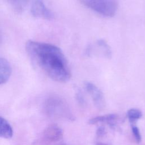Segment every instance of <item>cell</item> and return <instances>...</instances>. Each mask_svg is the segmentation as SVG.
Returning a JSON list of instances; mask_svg holds the SVG:
<instances>
[{"mask_svg":"<svg viewBox=\"0 0 145 145\" xmlns=\"http://www.w3.org/2000/svg\"><path fill=\"white\" fill-rule=\"evenodd\" d=\"M26 52L31 61L52 80L65 83L71 74L67 61L61 49L46 42L28 40Z\"/></svg>","mask_w":145,"mask_h":145,"instance_id":"obj_1","label":"cell"},{"mask_svg":"<svg viewBox=\"0 0 145 145\" xmlns=\"http://www.w3.org/2000/svg\"><path fill=\"white\" fill-rule=\"evenodd\" d=\"M86 7L99 15L110 18L113 16L118 9V0H79Z\"/></svg>","mask_w":145,"mask_h":145,"instance_id":"obj_2","label":"cell"},{"mask_svg":"<svg viewBox=\"0 0 145 145\" xmlns=\"http://www.w3.org/2000/svg\"><path fill=\"white\" fill-rule=\"evenodd\" d=\"M31 12L36 18L51 20L54 17L53 12L46 6L43 0H35L32 5Z\"/></svg>","mask_w":145,"mask_h":145,"instance_id":"obj_3","label":"cell"},{"mask_svg":"<svg viewBox=\"0 0 145 145\" xmlns=\"http://www.w3.org/2000/svg\"><path fill=\"white\" fill-rule=\"evenodd\" d=\"M84 86L85 89L89 94L96 107L100 109L103 108L105 104V99L101 91L90 82H86Z\"/></svg>","mask_w":145,"mask_h":145,"instance_id":"obj_4","label":"cell"},{"mask_svg":"<svg viewBox=\"0 0 145 145\" xmlns=\"http://www.w3.org/2000/svg\"><path fill=\"white\" fill-rule=\"evenodd\" d=\"M64 103L58 97H52L49 98L46 103V109L49 114L52 115H63L66 114Z\"/></svg>","mask_w":145,"mask_h":145,"instance_id":"obj_5","label":"cell"},{"mask_svg":"<svg viewBox=\"0 0 145 145\" xmlns=\"http://www.w3.org/2000/svg\"><path fill=\"white\" fill-rule=\"evenodd\" d=\"M44 136L49 142H53L58 141L63 137V130L58 126L52 125L45 130Z\"/></svg>","mask_w":145,"mask_h":145,"instance_id":"obj_6","label":"cell"},{"mask_svg":"<svg viewBox=\"0 0 145 145\" xmlns=\"http://www.w3.org/2000/svg\"><path fill=\"white\" fill-rule=\"evenodd\" d=\"M12 72L10 62L4 58H0V85L7 82Z\"/></svg>","mask_w":145,"mask_h":145,"instance_id":"obj_7","label":"cell"},{"mask_svg":"<svg viewBox=\"0 0 145 145\" xmlns=\"http://www.w3.org/2000/svg\"><path fill=\"white\" fill-rule=\"evenodd\" d=\"M13 135V130L9 122L0 116V138L9 139Z\"/></svg>","mask_w":145,"mask_h":145,"instance_id":"obj_8","label":"cell"},{"mask_svg":"<svg viewBox=\"0 0 145 145\" xmlns=\"http://www.w3.org/2000/svg\"><path fill=\"white\" fill-rule=\"evenodd\" d=\"M117 118V115L116 114H108L103 116H99L91 118L88 123L95 125L100 122H107L109 124H112L113 122Z\"/></svg>","mask_w":145,"mask_h":145,"instance_id":"obj_9","label":"cell"},{"mask_svg":"<svg viewBox=\"0 0 145 145\" xmlns=\"http://www.w3.org/2000/svg\"><path fill=\"white\" fill-rule=\"evenodd\" d=\"M127 116L129 121L131 123H134L137 120L140 119L142 117V113L138 109L131 108L127 110Z\"/></svg>","mask_w":145,"mask_h":145,"instance_id":"obj_10","label":"cell"},{"mask_svg":"<svg viewBox=\"0 0 145 145\" xmlns=\"http://www.w3.org/2000/svg\"><path fill=\"white\" fill-rule=\"evenodd\" d=\"M10 5L18 12H22L25 7L28 0H8Z\"/></svg>","mask_w":145,"mask_h":145,"instance_id":"obj_11","label":"cell"},{"mask_svg":"<svg viewBox=\"0 0 145 145\" xmlns=\"http://www.w3.org/2000/svg\"><path fill=\"white\" fill-rule=\"evenodd\" d=\"M131 130H132L133 134L134 137V138L135 139V141L137 142V143H139L141 142L142 137H141V135H140L139 129L138 128V127L137 126H135L134 125H131Z\"/></svg>","mask_w":145,"mask_h":145,"instance_id":"obj_12","label":"cell"},{"mask_svg":"<svg viewBox=\"0 0 145 145\" xmlns=\"http://www.w3.org/2000/svg\"><path fill=\"white\" fill-rule=\"evenodd\" d=\"M96 135L99 137H102L106 133L105 128L104 126H100L96 130Z\"/></svg>","mask_w":145,"mask_h":145,"instance_id":"obj_13","label":"cell"},{"mask_svg":"<svg viewBox=\"0 0 145 145\" xmlns=\"http://www.w3.org/2000/svg\"><path fill=\"white\" fill-rule=\"evenodd\" d=\"M96 145H107V144L103 143H97L96 144Z\"/></svg>","mask_w":145,"mask_h":145,"instance_id":"obj_14","label":"cell"},{"mask_svg":"<svg viewBox=\"0 0 145 145\" xmlns=\"http://www.w3.org/2000/svg\"><path fill=\"white\" fill-rule=\"evenodd\" d=\"M2 35H1V33L0 32V45L2 43Z\"/></svg>","mask_w":145,"mask_h":145,"instance_id":"obj_15","label":"cell"}]
</instances>
